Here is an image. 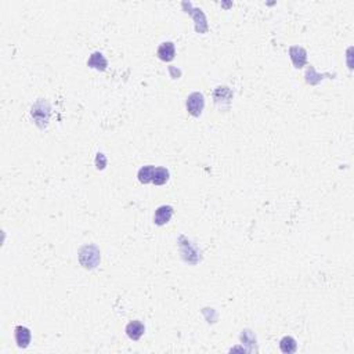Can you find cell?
Instances as JSON below:
<instances>
[{
  "instance_id": "cell-1",
  "label": "cell",
  "mask_w": 354,
  "mask_h": 354,
  "mask_svg": "<svg viewBox=\"0 0 354 354\" xmlns=\"http://www.w3.org/2000/svg\"><path fill=\"white\" fill-rule=\"evenodd\" d=\"M100 251L95 245H85L79 251V261L85 268H95L100 263Z\"/></svg>"
},
{
  "instance_id": "cell-2",
  "label": "cell",
  "mask_w": 354,
  "mask_h": 354,
  "mask_svg": "<svg viewBox=\"0 0 354 354\" xmlns=\"http://www.w3.org/2000/svg\"><path fill=\"white\" fill-rule=\"evenodd\" d=\"M31 113H32V118H34L35 123L40 129H44L47 126V123H49V119H50V105H49L47 101H44V100H39L32 107Z\"/></svg>"
},
{
  "instance_id": "cell-3",
  "label": "cell",
  "mask_w": 354,
  "mask_h": 354,
  "mask_svg": "<svg viewBox=\"0 0 354 354\" xmlns=\"http://www.w3.org/2000/svg\"><path fill=\"white\" fill-rule=\"evenodd\" d=\"M182 6L183 9L186 10V13L190 14L191 17L194 18V21H195V31H197L198 34H205L207 31V21L206 17H205V14H204V11L201 9L192 7V4H191V3H187V1H183Z\"/></svg>"
},
{
  "instance_id": "cell-4",
  "label": "cell",
  "mask_w": 354,
  "mask_h": 354,
  "mask_svg": "<svg viewBox=\"0 0 354 354\" xmlns=\"http://www.w3.org/2000/svg\"><path fill=\"white\" fill-rule=\"evenodd\" d=\"M180 251H182L183 259L191 264H197L201 259L197 246H194L188 240H186V237H180Z\"/></svg>"
},
{
  "instance_id": "cell-5",
  "label": "cell",
  "mask_w": 354,
  "mask_h": 354,
  "mask_svg": "<svg viewBox=\"0 0 354 354\" xmlns=\"http://www.w3.org/2000/svg\"><path fill=\"white\" fill-rule=\"evenodd\" d=\"M204 107H205V98H204V94L199 93V92H195V93H191L187 98V111L198 118L201 116V113L204 111Z\"/></svg>"
},
{
  "instance_id": "cell-6",
  "label": "cell",
  "mask_w": 354,
  "mask_h": 354,
  "mask_svg": "<svg viewBox=\"0 0 354 354\" xmlns=\"http://www.w3.org/2000/svg\"><path fill=\"white\" fill-rule=\"evenodd\" d=\"M289 56H291V60L294 62L295 68H303L307 62V53L303 47L292 46L289 49Z\"/></svg>"
},
{
  "instance_id": "cell-7",
  "label": "cell",
  "mask_w": 354,
  "mask_h": 354,
  "mask_svg": "<svg viewBox=\"0 0 354 354\" xmlns=\"http://www.w3.org/2000/svg\"><path fill=\"white\" fill-rule=\"evenodd\" d=\"M215 103L220 107V108H223V103H225V107L228 108L230 107V103H231V100H233V92L228 89V87L225 86H219L216 89V92H215Z\"/></svg>"
},
{
  "instance_id": "cell-8",
  "label": "cell",
  "mask_w": 354,
  "mask_h": 354,
  "mask_svg": "<svg viewBox=\"0 0 354 354\" xmlns=\"http://www.w3.org/2000/svg\"><path fill=\"white\" fill-rule=\"evenodd\" d=\"M173 216V207L169 205H162L155 210V216H154V222L158 225H164L170 222Z\"/></svg>"
},
{
  "instance_id": "cell-9",
  "label": "cell",
  "mask_w": 354,
  "mask_h": 354,
  "mask_svg": "<svg viewBox=\"0 0 354 354\" xmlns=\"http://www.w3.org/2000/svg\"><path fill=\"white\" fill-rule=\"evenodd\" d=\"M144 332H146L144 324L137 320L130 321L129 324L126 325V335H128L130 339H133V340H138L140 337L144 335Z\"/></svg>"
},
{
  "instance_id": "cell-10",
  "label": "cell",
  "mask_w": 354,
  "mask_h": 354,
  "mask_svg": "<svg viewBox=\"0 0 354 354\" xmlns=\"http://www.w3.org/2000/svg\"><path fill=\"white\" fill-rule=\"evenodd\" d=\"M31 331L26 328V327H22V325H18L16 328V342H17L18 347L21 349H25L29 346L31 343Z\"/></svg>"
},
{
  "instance_id": "cell-11",
  "label": "cell",
  "mask_w": 354,
  "mask_h": 354,
  "mask_svg": "<svg viewBox=\"0 0 354 354\" xmlns=\"http://www.w3.org/2000/svg\"><path fill=\"white\" fill-rule=\"evenodd\" d=\"M87 65L92 67V68L98 69V71H105L108 67V61L104 57L101 53L95 52L90 56V58L87 61Z\"/></svg>"
},
{
  "instance_id": "cell-12",
  "label": "cell",
  "mask_w": 354,
  "mask_h": 354,
  "mask_svg": "<svg viewBox=\"0 0 354 354\" xmlns=\"http://www.w3.org/2000/svg\"><path fill=\"white\" fill-rule=\"evenodd\" d=\"M176 54V49L172 42H165L158 49V57L162 61H172Z\"/></svg>"
},
{
  "instance_id": "cell-13",
  "label": "cell",
  "mask_w": 354,
  "mask_h": 354,
  "mask_svg": "<svg viewBox=\"0 0 354 354\" xmlns=\"http://www.w3.org/2000/svg\"><path fill=\"white\" fill-rule=\"evenodd\" d=\"M154 170H155V166L152 165H147V166H143L140 170H138V180L143 184H148V183H152V176H154Z\"/></svg>"
},
{
  "instance_id": "cell-14",
  "label": "cell",
  "mask_w": 354,
  "mask_h": 354,
  "mask_svg": "<svg viewBox=\"0 0 354 354\" xmlns=\"http://www.w3.org/2000/svg\"><path fill=\"white\" fill-rule=\"evenodd\" d=\"M279 349H281L282 353H295L296 349H298V343L292 336H284L279 342Z\"/></svg>"
},
{
  "instance_id": "cell-15",
  "label": "cell",
  "mask_w": 354,
  "mask_h": 354,
  "mask_svg": "<svg viewBox=\"0 0 354 354\" xmlns=\"http://www.w3.org/2000/svg\"><path fill=\"white\" fill-rule=\"evenodd\" d=\"M168 180H169V170L165 169V168H155L154 176H152V183L155 186H164Z\"/></svg>"
},
{
  "instance_id": "cell-16",
  "label": "cell",
  "mask_w": 354,
  "mask_h": 354,
  "mask_svg": "<svg viewBox=\"0 0 354 354\" xmlns=\"http://www.w3.org/2000/svg\"><path fill=\"white\" fill-rule=\"evenodd\" d=\"M324 76H329V75H318V74H316L314 68L310 65V68L307 69V72H306V82L309 85H317L318 82H321L324 79Z\"/></svg>"
},
{
  "instance_id": "cell-17",
  "label": "cell",
  "mask_w": 354,
  "mask_h": 354,
  "mask_svg": "<svg viewBox=\"0 0 354 354\" xmlns=\"http://www.w3.org/2000/svg\"><path fill=\"white\" fill-rule=\"evenodd\" d=\"M241 340L242 342H245L246 345H253V343H256V336L252 334L251 331H243L241 335Z\"/></svg>"
},
{
  "instance_id": "cell-18",
  "label": "cell",
  "mask_w": 354,
  "mask_h": 354,
  "mask_svg": "<svg viewBox=\"0 0 354 354\" xmlns=\"http://www.w3.org/2000/svg\"><path fill=\"white\" fill-rule=\"evenodd\" d=\"M105 166H107V156L101 154V152H98L97 156H95V168L98 170H104Z\"/></svg>"
}]
</instances>
